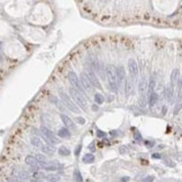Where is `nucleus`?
Returning a JSON list of instances; mask_svg holds the SVG:
<instances>
[{
	"instance_id": "1",
	"label": "nucleus",
	"mask_w": 182,
	"mask_h": 182,
	"mask_svg": "<svg viewBox=\"0 0 182 182\" xmlns=\"http://www.w3.org/2000/svg\"><path fill=\"white\" fill-rule=\"evenodd\" d=\"M106 73H107V79L111 90L113 92H117V69L112 64H108L106 66Z\"/></svg>"
},
{
	"instance_id": "2",
	"label": "nucleus",
	"mask_w": 182,
	"mask_h": 182,
	"mask_svg": "<svg viewBox=\"0 0 182 182\" xmlns=\"http://www.w3.org/2000/svg\"><path fill=\"white\" fill-rule=\"evenodd\" d=\"M69 92H70V94H71V97L74 99L75 104H77L79 107L82 109V110L87 111V101H86V99H84V97H83L78 90H75L74 88H71V89L69 90Z\"/></svg>"
},
{
	"instance_id": "3",
	"label": "nucleus",
	"mask_w": 182,
	"mask_h": 182,
	"mask_svg": "<svg viewBox=\"0 0 182 182\" xmlns=\"http://www.w3.org/2000/svg\"><path fill=\"white\" fill-rule=\"evenodd\" d=\"M67 78H69V80H70V82H71V84L73 86L74 88L79 91V92L84 93V89H83V87L81 86L80 81H79L78 75L75 74L73 71H70V72H69V74H67Z\"/></svg>"
},
{
	"instance_id": "4",
	"label": "nucleus",
	"mask_w": 182,
	"mask_h": 182,
	"mask_svg": "<svg viewBox=\"0 0 182 182\" xmlns=\"http://www.w3.org/2000/svg\"><path fill=\"white\" fill-rule=\"evenodd\" d=\"M138 92L142 98H145L146 92H149V80L146 77H143L138 82Z\"/></svg>"
},
{
	"instance_id": "5",
	"label": "nucleus",
	"mask_w": 182,
	"mask_h": 182,
	"mask_svg": "<svg viewBox=\"0 0 182 182\" xmlns=\"http://www.w3.org/2000/svg\"><path fill=\"white\" fill-rule=\"evenodd\" d=\"M41 132H42V134L44 135V137L46 138L50 143H52V144L59 143L58 137H56V136L53 134V133H52L50 129H48V128H46V127H42V128H41Z\"/></svg>"
},
{
	"instance_id": "6",
	"label": "nucleus",
	"mask_w": 182,
	"mask_h": 182,
	"mask_svg": "<svg viewBox=\"0 0 182 182\" xmlns=\"http://www.w3.org/2000/svg\"><path fill=\"white\" fill-rule=\"evenodd\" d=\"M80 79H81V83H82V87L83 89L86 91H88V92H92V84H91V82L88 78V74L86 73V72H82L81 75H80Z\"/></svg>"
},
{
	"instance_id": "7",
	"label": "nucleus",
	"mask_w": 182,
	"mask_h": 182,
	"mask_svg": "<svg viewBox=\"0 0 182 182\" xmlns=\"http://www.w3.org/2000/svg\"><path fill=\"white\" fill-rule=\"evenodd\" d=\"M87 74H88V78H89V80L91 82V84L94 86L97 89H101V84H100L99 80H98L97 75L94 74V72L91 69H88V70H87Z\"/></svg>"
},
{
	"instance_id": "8",
	"label": "nucleus",
	"mask_w": 182,
	"mask_h": 182,
	"mask_svg": "<svg viewBox=\"0 0 182 182\" xmlns=\"http://www.w3.org/2000/svg\"><path fill=\"white\" fill-rule=\"evenodd\" d=\"M61 98H62V100L65 102V105H66V107L70 109V110H72V111H74V112H78L79 113V109H78V107L75 106L73 102L71 101V99L69 97L66 96L65 93H63V92H61Z\"/></svg>"
},
{
	"instance_id": "9",
	"label": "nucleus",
	"mask_w": 182,
	"mask_h": 182,
	"mask_svg": "<svg viewBox=\"0 0 182 182\" xmlns=\"http://www.w3.org/2000/svg\"><path fill=\"white\" fill-rule=\"evenodd\" d=\"M128 69H129V73L133 77V79H135L137 77V73H138V66H137V63H136L135 60L130 59L128 61Z\"/></svg>"
},
{
	"instance_id": "10",
	"label": "nucleus",
	"mask_w": 182,
	"mask_h": 182,
	"mask_svg": "<svg viewBox=\"0 0 182 182\" xmlns=\"http://www.w3.org/2000/svg\"><path fill=\"white\" fill-rule=\"evenodd\" d=\"M61 119H62V121H63V124L65 125L66 126V128L69 130H75L77 129V126H75V124L72 121V119L71 118H69L66 115H61Z\"/></svg>"
},
{
	"instance_id": "11",
	"label": "nucleus",
	"mask_w": 182,
	"mask_h": 182,
	"mask_svg": "<svg viewBox=\"0 0 182 182\" xmlns=\"http://www.w3.org/2000/svg\"><path fill=\"white\" fill-rule=\"evenodd\" d=\"M126 77V72H125V69L123 66L117 67V83L118 84H121L123 83V80Z\"/></svg>"
},
{
	"instance_id": "12",
	"label": "nucleus",
	"mask_w": 182,
	"mask_h": 182,
	"mask_svg": "<svg viewBox=\"0 0 182 182\" xmlns=\"http://www.w3.org/2000/svg\"><path fill=\"white\" fill-rule=\"evenodd\" d=\"M26 163L29 164L30 166H33V168H35V169L38 168V164H37L38 161H37V158L33 157V156H27V157H26Z\"/></svg>"
},
{
	"instance_id": "13",
	"label": "nucleus",
	"mask_w": 182,
	"mask_h": 182,
	"mask_svg": "<svg viewBox=\"0 0 182 182\" xmlns=\"http://www.w3.org/2000/svg\"><path fill=\"white\" fill-rule=\"evenodd\" d=\"M32 144L35 147H38V149H41L42 151H43V149H44V144H43V142L41 141V139L38 138V137H33L32 138Z\"/></svg>"
},
{
	"instance_id": "14",
	"label": "nucleus",
	"mask_w": 182,
	"mask_h": 182,
	"mask_svg": "<svg viewBox=\"0 0 182 182\" xmlns=\"http://www.w3.org/2000/svg\"><path fill=\"white\" fill-rule=\"evenodd\" d=\"M132 75H129L127 79H126V96L128 97L132 92V88H133V83H132Z\"/></svg>"
},
{
	"instance_id": "15",
	"label": "nucleus",
	"mask_w": 182,
	"mask_h": 182,
	"mask_svg": "<svg viewBox=\"0 0 182 182\" xmlns=\"http://www.w3.org/2000/svg\"><path fill=\"white\" fill-rule=\"evenodd\" d=\"M179 75H180V71L175 69V70H173L172 72V75H171V82H172V87L175 84L177 81H178V79H179Z\"/></svg>"
},
{
	"instance_id": "16",
	"label": "nucleus",
	"mask_w": 182,
	"mask_h": 182,
	"mask_svg": "<svg viewBox=\"0 0 182 182\" xmlns=\"http://www.w3.org/2000/svg\"><path fill=\"white\" fill-rule=\"evenodd\" d=\"M158 99V96L156 92H153L151 94V96H149V102H150V106H154L155 104H156V101Z\"/></svg>"
},
{
	"instance_id": "17",
	"label": "nucleus",
	"mask_w": 182,
	"mask_h": 182,
	"mask_svg": "<svg viewBox=\"0 0 182 182\" xmlns=\"http://www.w3.org/2000/svg\"><path fill=\"white\" fill-rule=\"evenodd\" d=\"M165 96H166V99H168V100H171L172 99V97H173V87L172 86L166 87V89H165Z\"/></svg>"
},
{
	"instance_id": "18",
	"label": "nucleus",
	"mask_w": 182,
	"mask_h": 182,
	"mask_svg": "<svg viewBox=\"0 0 182 182\" xmlns=\"http://www.w3.org/2000/svg\"><path fill=\"white\" fill-rule=\"evenodd\" d=\"M59 136H60V137H63V138L70 137L69 129H67V128H61V129L59 130Z\"/></svg>"
},
{
	"instance_id": "19",
	"label": "nucleus",
	"mask_w": 182,
	"mask_h": 182,
	"mask_svg": "<svg viewBox=\"0 0 182 182\" xmlns=\"http://www.w3.org/2000/svg\"><path fill=\"white\" fill-rule=\"evenodd\" d=\"M94 100H96V102L98 105H102L104 104V101H105V98L101 93H96L94 94Z\"/></svg>"
},
{
	"instance_id": "20",
	"label": "nucleus",
	"mask_w": 182,
	"mask_h": 182,
	"mask_svg": "<svg viewBox=\"0 0 182 182\" xmlns=\"http://www.w3.org/2000/svg\"><path fill=\"white\" fill-rule=\"evenodd\" d=\"M82 161L84 162V163H92L94 161V156H93L92 154H86L84 156H83Z\"/></svg>"
},
{
	"instance_id": "21",
	"label": "nucleus",
	"mask_w": 182,
	"mask_h": 182,
	"mask_svg": "<svg viewBox=\"0 0 182 182\" xmlns=\"http://www.w3.org/2000/svg\"><path fill=\"white\" fill-rule=\"evenodd\" d=\"M154 89H155V80L152 78L150 80V84H149V96H151L153 92H155Z\"/></svg>"
},
{
	"instance_id": "22",
	"label": "nucleus",
	"mask_w": 182,
	"mask_h": 182,
	"mask_svg": "<svg viewBox=\"0 0 182 182\" xmlns=\"http://www.w3.org/2000/svg\"><path fill=\"white\" fill-rule=\"evenodd\" d=\"M43 152H45V153H47V154H53V153L55 152V149H54L53 146H51L50 144H48V145H45V146H44Z\"/></svg>"
},
{
	"instance_id": "23",
	"label": "nucleus",
	"mask_w": 182,
	"mask_h": 182,
	"mask_svg": "<svg viewBox=\"0 0 182 182\" xmlns=\"http://www.w3.org/2000/svg\"><path fill=\"white\" fill-rule=\"evenodd\" d=\"M59 153H60V155H63V156H67V155L70 154V151L67 150L66 147L61 146L60 149H59Z\"/></svg>"
},
{
	"instance_id": "24",
	"label": "nucleus",
	"mask_w": 182,
	"mask_h": 182,
	"mask_svg": "<svg viewBox=\"0 0 182 182\" xmlns=\"http://www.w3.org/2000/svg\"><path fill=\"white\" fill-rule=\"evenodd\" d=\"M74 179L77 180L78 182H82V178H81V174H80V172H79L78 170H75V171H74Z\"/></svg>"
},
{
	"instance_id": "25",
	"label": "nucleus",
	"mask_w": 182,
	"mask_h": 182,
	"mask_svg": "<svg viewBox=\"0 0 182 182\" xmlns=\"http://www.w3.org/2000/svg\"><path fill=\"white\" fill-rule=\"evenodd\" d=\"M97 136H98V137H105L106 134L104 132H101V130H97Z\"/></svg>"
},
{
	"instance_id": "26",
	"label": "nucleus",
	"mask_w": 182,
	"mask_h": 182,
	"mask_svg": "<svg viewBox=\"0 0 182 182\" xmlns=\"http://www.w3.org/2000/svg\"><path fill=\"white\" fill-rule=\"evenodd\" d=\"M153 180H154V177H147L143 180V182H152Z\"/></svg>"
},
{
	"instance_id": "27",
	"label": "nucleus",
	"mask_w": 182,
	"mask_h": 182,
	"mask_svg": "<svg viewBox=\"0 0 182 182\" xmlns=\"http://www.w3.org/2000/svg\"><path fill=\"white\" fill-rule=\"evenodd\" d=\"M135 139L137 142H139V141H142V136L138 134V133H135Z\"/></svg>"
},
{
	"instance_id": "28",
	"label": "nucleus",
	"mask_w": 182,
	"mask_h": 182,
	"mask_svg": "<svg viewBox=\"0 0 182 182\" xmlns=\"http://www.w3.org/2000/svg\"><path fill=\"white\" fill-rule=\"evenodd\" d=\"M77 121L79 124H84V119H83L82 117H77Z\"/></svg>"
},
{
	"instance_id": "29",
	"label": "nucleus",
	"mask_w": 182,
	"mask_h": 182,
	"mask_svg": "<svg viewBox=\"0 0 182 182\" xmlns=\"http://www.w3.org/2000/svg\"><path fill=\"white\" fill-rule=\"evenodd\" d=\"M80 150H81V145H79V146L77 147V150H75V152H74L75 155H78L79 153H80Z\"/></svg>"
},
{
	"instance_id": "30",
	"label": "nucleus",
	"mask_w": 182,
	"mask_h": 182,
	"mask_svg": "<svg viewBox=\"0 0 182 182\" xmlns=\"http://www.w3.org/2000/svg\"><path fill=\"white\" fill-rule=\"evenodd\" d=\"M152 157H153V158H161V155L157 154V153H155V154L152 155Z\"/></svg>"
},
{
	"instance_id": "31",
	"label": "nucleus",
	"mask_w": 182,
	"mask_h": 182,
	"mask_svg": "<svg viewBox=\"0 0 182 182\" xmlns=\"http://www.w3.org/2000/svg\"><path fill=\"white\" fill-rule=\"evenodd\" d=\"M145 144H146V146L151 147V146H153V145H154V142H146Z\"/></svg>"
},
{
	"instance_id": "32",
	"label": "nucleus",
	"mask_w": 182,
	"mask_h": 182,
	"mask_svg": "<svg viewBox=\"0 0 182 182\" xmlns=\"http://www.w3.org/2000/svg\"><path fill=\"white\" fill-rule=\"evenodd\" d=\"M128 180H129V178L126 177V178H123V179H121V182H126V181H128Z\"/></svg>"
},
{
	"instance_id": "33",
	"label": "nucleus",
	"mask_w": 182,
	"mask_h": 182,
	"mask_svg": "<svg viewBox=\"0 0 182 182\" xmlns=\"http://www.w3.org/2000/svg\"><path fill=\"white\" fill-rule=\"evenodd\" d=\"M87 182H92V181H91V180H87Z\"/></svg>"
}]
</instances>
